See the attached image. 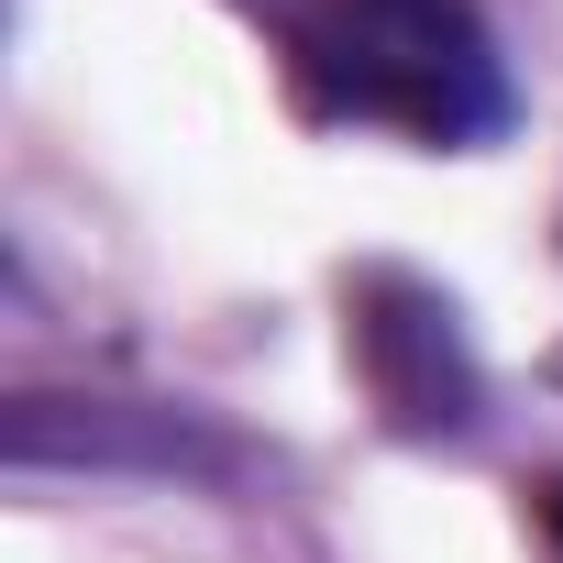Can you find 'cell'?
I'll return each instance as SVG.
<instances>
[{
  "instance_id": "1",
  "label": "cell",
  "mask_w": 563,
  "mask_h": 563,
  "mask_svg": "<svg viewBox=\"0 0 563 563\" xmlns=\"http://www.w3.org/2000/svg\"><path fill=\"white\" fill-rule=\"evenodd\" d=\"M288 67L321 122H365L442 155L508 133V56L475 0H310L288 23Z\"/></svg>"
},
{
  "instance_id": "2",
  "label": "cell",
  "mask_w": 563,
  "mask_h": 563,
  "mask_svg": "<svg viewBox=\"0 0 563 563\" xmlns=\"http://www.w3.org/2000/svg\"><path fill=\"white\" fill-rule=\"evenodd\" d=\"M354 376L387 409V431H420V442L475 431V409H486L475 343H464L453 299H431L420 276H365L354 288Z\"/></svg>"
},
{
  "instance_id": "3",
  "label": "cell",
  "mask_w": 563,
  "mask_h": 563,
  "mask_svg": "<svg viewBox=\"0 0 563 563\" xmlns=\"http://www.w3.org/2000/svg\"><path fill=\"white\" fill-rule=\"evenodd\" d=\"M530 530H541V563H563V475L530 486Z\"/></svg>"
}]
</instances>
